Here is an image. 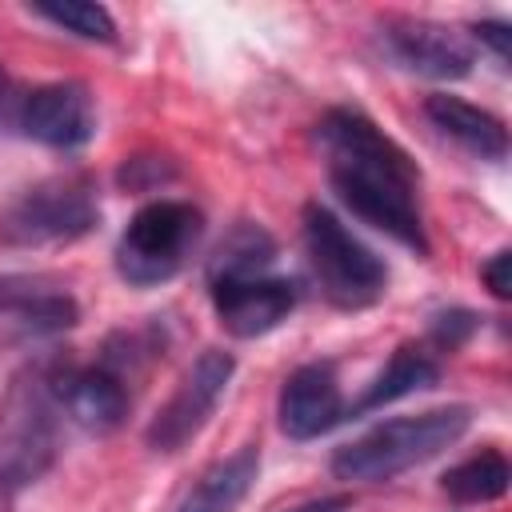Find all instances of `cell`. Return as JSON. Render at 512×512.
<instances>
[{"mask_svg": "<svg viewBox=\"0 0 512 512\" xmlns=\"http://www.w3.org/2000/svg\"><path fill=\"white\" fill-rule=\"evenodd\" d=\"M320 144L340 204L404 248L428 256L424 216L416 204V168L404 148H396L368 116L352 108H332L320 120Z\"/></svg>", "mask_w": 512, "mask_h": 512, "instance_id": "1", "label": "cell"}, {"mask_svg": "<svg viewBox=\"0 0 512 512\" xmlns=\"http://www.w3.org/2000/svg\"><path fill=\"white\" fill-rule=\"evenodd\" d=\"M468 424H472V408H464V404L384 420V424L368 428L364 436H356L352 444L336 448L332 476L352 480V484H384L416 464H428L444 448H452L468 432Z\"/></svg>", "mask_w": 512, "mask_h": 512, "instance_id": "2", "label": "cell"}, {"mask_svg": "<svg viewBox=\"0 0 512 512\" xmlns=\"http://www.w3.org/2000/svg\"><path fill=\"white\" fill-rule=\"evenodd\" d=\"M60 452V404L52 372L24 368L0 400V488L16 492L36 484Z\"/></svg>", "mask_w": 512, "mask_h": 512, "instance_id": "3", "label": "cell"}, {"mask_svg": "<svg viewBox=\"0 0 512 512\" xmlns=\"http://www.w3.org/2000/svg\"><path fill=\"white\" fill-rule=\"evenodd\" d=\"M204 216L188 200L144 204L116 240V272L132 288H156L172 280L196 252Z\"/></svg>", "mask_w": 512, "mask_h": 512, "instance_id": "4", "label": "cell"}, {"mask_svg": "<svg viewBox=\"0 0 512 512\" xmlns=\"http://www.w3.org/2000/svg\"><path fill=\"white\" fill-rule=\"evenodd\" d=\"M304 248L320 292L336 308H368L384 296L388 288L384 260L320 204L304 208Z\"/></svg>", "mask_w": 512, "mask_h": 512, "instance_id": "5", "label": "cell"}, {"mask_svg": "<svg viewBox=\"0 0 512 512\" xmlns=\"http://www.w3.org/2000/svg\"><path fill=\"white\" fill-rule=\"evenodd\" d=\"M100 220L96 192L84 176H52L28 188L0 216V240L16 248H48L72 244L88 236Z\"/></svg>", "mask_w": 512, "mask_h": 512, "instance_id": "6", "label": "cell"}, {"mask_svg": "<svg viewBox=\"0 0 512 512\" xmlns=\"http://www.w3.org/2000/svg\"><path fill=\"white\" fill-rule=\"evenodd\" d=\"M232 372H236V356L224 352V348H208L192 360V368L180 376L176 392L168 396V404L152 416L144 440L152 452H180L204 424L208 416L216 412L224 388L232 384Z\"/></svg>", "mask_w": 512, "mask_h": 512, "instance_id": "7", "label": "cell"}, {"mask_svg": "<svg viewBox=\"0 0 512 512\" xmlns=\"http://www.w3.org/2000/svg\"><path fill=\"white\" fill-rule=\"evenodd\" d=\"M16 124L28 140L56 148V152H76L96 136V108L84 84L76 80H56L40 84L20 100Z\"/></svg>", "mask_w": 512, "mask_h": 512, "instance_id": "8", "label": "cell"}, {"mask_svg": "<svg viewBox=\"0 0 512 512\" xmlns=\"http://www.w3.org/2000/svg\"><path fill=\"white\" fill-rule=\"evenodd\" d=\"M216 320L236 340H256L288 320L296 308V284L284 276H244V280H208Z\"/></svg>", "mask_w": 512, "mask_h": 512, "instance_id": "9", "label": "cell"}, {"mask_svg": "<svg viewBox=\"0 0 512 512\" xmlns=\"http://www.w3.org/2000/svg\"><path fill=\"white\" fill-rule=\"evenodd\" d=\"M384 48L388 56L428 80H460L472 72V48L468 40L436 20H388L384 24Z\"/></svg>", "mask_w": 512, "mask_h": 512, "instance_id": "10", "label": "cell"}, {"mask_svg": "<svg viewBox=\"0 0 512 512\" xmlns=\"http://www.w3.org/2000/svg\"><path fill=\"white\" fill-rule=\"evenodd\" d=\"M52 392L60 412H68L84 432L108 436L128 420V388L124 376L108 364H88V368H64L52 372Z\"/></svg>", "mask_w": 512, "mask_h": 512, "instance_id": "11", "label": "cell"}, {"mask_svg": "<svg viewBox=\"0 0 512 512\" xmlns=\"http://www.w3.org/2000/svg\"><path fill=\"white\" fill-rule=\"evenodd\" d=\"M276 416H280V432L288 440H316L328 428H336L340 416H344V396H340L336 368L328 360L300 364L280 388Z\"/></svg>", "mask_w": 512, "mask_h": 512, "instance_id": "12", "label": "cell"}, {"mask_svg": "<svg viewBox=\"0 0 512 512\" xmlns=\"http://www.w3.org/2000/svg\"><path fill=\"white\" fill-rule=\"evenodd\" d=\"M80 320L76 300L44 280L24 272H0V324L20 336H52Z\"/></svg>", "mask_w": 512, "mask_h": 512, "instance_id": "13", "label": "cell"}, {"mask_svg": "<svg viewBox=\"0 0 512 512\" xmlns=\"http://www.w3.org/2000/svg\"><path fill=\"white\" fill-rule=\"evenodd\" d=\"M424 112L464 152H472L480 160H504L508 156V132H504V124L492 112H484V108H476V104H468L460 96H448V92L428 96Z\"/></svg>", "mask_w": 512, "mask_h": 512, "instance_id": "14", "label": "cell"}, {"mask_svg": "<svg viewBox=\"0 0 512 512\" xmlns=\"http://www.w3.org/2000/svg\"><path fill=\"white\" fill-rule=\"evenodd\" d=\"M260 472V452L248 444L224 460H216L176 504V512H236V504L248 496L252 480Z\"/></svg>", "mask_w": 512, "mask_h": 512, "instance_id": "15", "label": "cell"}, {"mask_svg": "<svg viewBox=\"0 0 512 512\" xmlns=\"http://www.w3.org/2000/svg\"><path fill=\"white\" fill-rule=\"evenodd\" d=\"M276 260V244L260 224H236L216 256L208 260V280H244V276H268Z\"/></svg>", "mask_w": 512, "mask_h": 512, "instance_id": "16", "label": "cell"}, {"mask_svg": "<svg viewBox=\"0 0 512 512\" xmlns=\"http://www.w3.org/2000/svg\"><path fill=\"white\" fill-rule=\"evenodd\" d=\"M436 380H440V368H436V360H432L428 352H420V348H400V352L384 364V372L372 380V388L364 392V400L356 404V412L392 404V400H400V396H412V392H420V388H432Z\"/></svg>", "mask_w": 512, "mask_h": 512, "instance_id": "17", "label": "cell"}, {"mask_svg": "<svg viewBox=\"0 0 512 512\" xmlns=\"http://www.w3.org/2000/svg\"><path fill=\"white\" fill-rule=\"evenodd\" d=\"M508 480H512V468H508L504 452H480V456L448 468L440 488L456 504H488L508 492Z\"/></svg>", "mask_w": 512, "mask_h": 512, "instance_id": "18", "label": "cell"}, {"mask_svg": "<svg viewBox=\"0 0 512 512\" xmlns=\"http://www.w3.org/2000/svg\"><path fill=\"white\" fill-rule=\"evenodd\" d=\"M32 12L44 16V20H52L56 28L80 36V40H100V44H112V40H116V20H112L108 8H100V4L64 0V4H36Z\"/></svg>", "mask_w": 512, "mask_h": 512, "instance_id": "19", "label": "cell"}, {"mask_svg": "<svg viewBox=\"0 0 512 512\" xmlns=\"http://www.w3.org/2000/svg\"><path fill=\"white\" fill-rule=\"evenodd\" d=\"M508 272H512V252H504V248L480 268V276H484V284H488V292H492L496 300H508V296H512V276H508Z\"/></svg>", "mask_w": 512, "mask_h": 512, "instance_id": "20", "label": "cell"}, {"mask_svg": "<svg viewBox=\"0 0 512 512\" xmlns=\"http://www.w3.org/2000/svg\"><path fill=\"white\" fill-rule=\"evenodd\" d=\"M472 332V316L468 312H444V316H436V328H432V336L444 344V348H456L464 336Z\"/></svg>", "mask_w": 512, "mask_h": 512, "instance_id": "21", "label": "cell"}, {"mask_svg": "<svg viewBox=\"0 0 512 512\" xmlns=\"http://www.w3.org/2000/svg\"><path fill=\"white\" fill-rule=\"evenodd\" d=\"M472 32H476V40H480V44H488V48L496 52V60H500V64L508 60V40H512L508 24H500V20H484V24H476Z\"/></svg>", "mask_w": 512, "mask_h": 512, "instance_id": "22", "label": "cell"}, {"mask_svg": "<svg viewBox=\"0 0 512 512\" xmlns=\"http://www.w3.org/2000/svg\"><path fill=\"white\" fill-rule=\"evenodd\" d=\"M352 508V496H320V500H308L292 512H348Z\"/></svg>", "mask_w": 512, "mask_h": 512, "instance_id": "23", "label": "cell"}, {"mask_svg": "<svg viewBox=\"0 0 512 512\" xmlns=\"http://www.w3.org/2000/svg\"><path fill=\"white\" fill-rule=\"evenodd\" d=\"M0 104H4V76H0Z\"/></svg>", "mask_w": 512, "mask_h": 512, "instance_id": "24", "label": "cell"}]
</instances>
